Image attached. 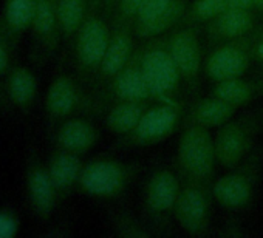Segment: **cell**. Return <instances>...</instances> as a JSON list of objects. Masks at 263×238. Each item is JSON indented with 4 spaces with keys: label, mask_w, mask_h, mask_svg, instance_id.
I'll list each match as a JSON object with an SVG mask.
<instances>
[{
    "label": "cell",
    "mask_w": 263,
    "mask_h": 238,
    "mask_svg": "<svg viewBox=\"0 0 263 238\" xmlns=\"http://www.w3.org/2000/svg\"><path fill=\"white\" fill-rule=\"evenodd\" d=\"M141 68L152 101L175 105L184 110L181 88L184 85L181 73L167 48L166 36L146 41L141 47Z\"/></svg>",
    "instance_id": "obj_1"
},
{
    "label": "cell",
    "mask_w": 263,
    "mask_h": 238,
    "mask_svg": "<svg viewBox=\"0 0 263 238\" xmlns=\"http://www.w3.org/2000/svg\"><path fill=\"white\" fill-rule=\"evenodd\" d=\"M138 161L125 163L111 156H96L84 163L76 192L90 198L113 201L121 198L141 173Z\"/></svg>",
    "instance_id": "obj_2"
},
{
    "label": "cell",
    "mask_w": 263,
    "mask_h": 238,
    "mask_svg": "<svg viewBox=\"0 0 263 238\" xmlns=\"http://www.w3.org/2000/svg\"><path fill=\"white\" fill-rule=\"evenodd\" d=\"M217 164L215 141L211 130L200 126L183 127L174 160V170L180 181L212 186Z\"/></svg>",
    "instance_id": "obj_3"
},
{
    "label": "cell",
    "mask_w": 263,
    "mask_h": 238,
    "mask_svg": "<svg viewBox=\"0 0 263 238\" xmlns=\"http://www.w3.org/2000/svg\"><path fill=\"white\" fill-rule=\"evenodd\" d=\"M212 184L214 200L231 213L246 210L254 198L263 172V144H257L237 166Z\"/></svg>",
    "instance_id": "obj_4"
},
{
    "label": "cell",
    "mask_w": 263,
    "mask_h": 238,
    "mask_svg": "<svg viewBox=\"0 0 263 238\" xmlns=\"http://www.w3.org/2000/svg\"><path fill=\"white\" fill-rule=\"evenodd\" d=\"M181 189L175 170L157 169L151 173L143 190V220L152 235L164 236L172 233L174 210Z\"/></svg>",
    "instance_id": "obj_5"
},
{
    "label": "cell",
    "mask_w": 263,
    "mask_h": 238,
    "mask_svg": "<svg viewBox=\"0 0 263 238\" xmlns=\"http://www.w3.org/2000/svg\"><path fill=\"white\" fill-rule=\"evenodd\" d=\"M263 133V105L234 114L217 129L214 136L218 164L224 169L237 166L255 146Z\"/></svg>",
    "instance_id": "obj_6"
},
{
    "label": "cell",
    "mask_w": 263,
    "mask_h": 238,
    "mask_svg": "<svg viewBox=\"0 0 263 238\" xmlns=\"http://www.w3.org/2000/svg\"><path fill=\"white\" fill-rule=\"evenodd\" d=\"M183 113V108L169 104L157 102L155 105H151L134 129L118 136L115 144H111V149L130 150L161 144L181 127Z\"/></svg>",
    "instance_id": "obj_7"
},
{
    "label": "cell",
    "mask_w": 263,
    "mask_h": 238,
    "mask_svg": "<svg viewBox=\"0 0 263 238\" xmlns=\"http://www.w3.org/2000/svg\"><path fill=\"white\" fill-rule=\"evenodd\" d=\"M111 37V27L104 16L90 13L73 39V61L78 79L88 85L93 82L105 56Z\"/></svg>",
    "instance_id": "obj_8"
},
{
    "label": "cell",
    "mask_w": 263,
    "mask_h": 238,
    "mask_svg": "<svg viewBox=\"0 0 263 238\" xmlns=\"http://www.w3.org/2000/svg\"><path fill=\"white\" fill-rule=\"evenodd\" d=\"M261 33V28H255L249 34L232 39L212 47L206 62L203 65L204 74L211 82H221L234 77H241L251 67L252 48Z\"/></svg>",
    "instance_id": "obj_9"
},
{
    "label": "cell",
    "mask_w": 263,
    "mask_h": 238,
    "mask_svg": "<svg viewBox=\"0 0 263 238\" xmlns=\"http://www.w3.org/2000/svg\"><path fill=\"white\" fill-rule=\"evenodd\" d=\"M90 94L93 99V114H105L108 107L119 101H152L141 68L140 47L132 54L125 67L105 87Z\"/></svg>",
    "instance_id": "obj_10"
},
{
    "label": "cell",
    "mask_w": 263,
    "mask_h": 238,
    "mask_svg": "<svg viewBox=\"0 0 263 238\" xmlns=\"http://www.w3.org/2000/svg\"><path fill=\"white\" fill-rule=\"evenodd\" d=\"M44 108L48 123L59 124L78 113L93 114V99L78 77L68 73H59L48 85Z\"/></svg>",
    "instance_id": "obj_11"
},
{
    "label": "cell",
    "mask_w": 263,
    "mask_h": 238,
    "mask_svg": "<svg viewBox=\"0 0 263 238\" xmlns=\"http://www.w3.org/2000/svg\"><path fill=\"white\" fill-rule=\"evenodd\" d=\"M212 186L181 183L175 203L174 220L191 236H206L212 223Z\"/></svg>",
    "instance_id": "obj_12"
},
{
    "label": "cell",
    "mask_w": 263,
    "mask_h": 238,
    "mask_svg": "<svg viewBox=\"0 0 263 238\" xmlns=\"http://www.w3.org/2000/svg\"><path fill=\"white\" fill-rule=\"evenodd\" d=\"M167 48L181 73L184 87L191 96H197L200 90L201 64V44L198 28L194 25L177 27L166 36Z\"/></svg>",
    "instance_id": "obj_13"
},
{
    "label": "cell",
    "mask_w": 263,
    "mask_h": 238,
    "mask_svg": "<svg viewBox=\"0 0 263 238\" xmlns=\"http://www.w3.org/2000/svg\"><path fill=\"white\" fill-rule=\"evenodd\" d=\"M25 187L27 200L34 216L41 221H48L59 204V196L50 176L47 163L42 161L36 150H31L27 158Z\"/></svg>",
    "instance_id": "obj_14"
},
{
    "label": "cell",
    "mask_w": 263,
    "mask_h": 238,
    "mask_svg": "<svg viewBox=\"0 0 263 238\" xmlns=\"http://www.w3.org/2000/svg\"><path fill=\"white\" fill-rule=\"evenodd\" d=\"M30 31L33 37L31 59L34 64L42 65L53 57L62 41L54 0H39Z\"/></svg>",
    "instance_id": "obj_15"
},
{
    "label": "cell",
    "mask_w": 263,
    "mask_h": 238,
    "mask_svg": "<svg viewBox=\"0 0 263 238\" xmlns=\"http://www.w3.org/2000/svg\"><path fill=\"white\" fill-rule=\"evenodd\" d=\"M134 27L135 25H121V27L111 28L110 44L101 62V67L93 82L90 84V88H91L90 93H95L101 90L102 87H105L125 67L132 54L135 53L137 48L134 44V39H135Z\"/></svg>",
    "instance_id": "obj_16"
},
{
    "label": "cell",
    "mask_w": 263,
    "mask_h": 238,
    "mask_svg": "<svg viewBox=\"0 0 263 238\" xmlns=\"http://www.w3.org/2000/svg\"><path fill=\"white\" fill-rule=\"evenodd\" d=\"M99 138L101 133L90 119L76 114L58 124L53 143L54 149L84 156L98 144Z\"/></svg>",
    "instance_id": "obj_17"
},
{
    "label": "cell",
    "mask_w": 263,
    "mask_h": 238,
    "mask_svg": "<svg viewBox=\"0 0 263 238\" xmlns=\"http://www.w3.org/2000/svg\"><path fill=\"white\" fill-rule=\"evenodd\" d=\"M257 28V16L254 11L226 8L211 22L204 24V37L209 47L243 37Z\"/></svg>",
    "instance_id": "obj_18"
},
{
    "label": "cell",
    "mask_w": 263,
    "mask_h": 238,
    "mask_svg": "<svg viewBox=\"0 0 263 238\" xmlns=\"http://www.w3.org/2000/svg\"><path fill=\"white\" fill-rule=\"evenodd\" d=\"M237 107L209 94L206 97H197L187 107H184L181 127L200 126L204 129H218L226 124L229 119L237 113Z\"/></svg>",
    "instance_id": "obj_19"
},
{
    "label": "cell",
    "mask_w": 263,
    "mask_h": 238,
    "mask_svg": "<svg viewBox=\"0 0 263 238\" xmlns=\"http://www.w3.org/2000/svg\"><path fill=\"white\" fill-rule=\"evenodd\" d=\"M4 85L11 105L24 114H28L39 94V81L36 73L28 65L14 64L4 77Z\"/></svg>",
    "instance_id": "obj_20"
},
{
    "label": "cell",
    "mask_w": 263,
    "mask_h": 238,
    "mask_svg": "<svg viewBox=\"0 0 263 238\" xmlns=\"http://www.w3.org/2000/svg\"><path fill=\"white\" fill-rule=\"evenodd\" d=\"M50 176L59 196V203L65 201L78 187V181L84 167L82 156L54 149L47 161Z\"/></svg>",
    "instance_id": "obj_21"
},
{
    "label": "cell",
    "mask_w": 263,
    "mask_h": 238,
    "mask_svg": "<svg viewBox=\"0 0 263 238\" xmlns=\"http://www.w3.org/2000/svg\"><path fill=\"white\" fill-rule=\"evenodd\" d=\"M39 0H5L0 13V31L16 47L31 30Z\"/></svg>",
    "instance_id": "obj_22"
},
{
    "label": "cell",
    "mask_w": 263,
    "mask_h": 238,
    "mask_svg": "<svg viewBox=\"0 0 263 238\" xmlns=\"http://www.w3.org/2000/svg\"><path fill=\"white\" fill-rule=\"evenodd\" d=\"M209 94H214L237 108L246 107L263 96V76L258 79H245L241 76L215 82Z\"/></svg>",
    "instance_id": "obj_23"
},
{
    "label": "cell",
    "mask_w": 263,
    "mask_h": 238,
    "mask_svg": "<svg viewBox=\"0 0 263 238\" xmlns=\"http://www.w3.org/2000/svg\"><path fill=\"white\" fill-rule=\"evenodd\" d=\"M151 107L149 101H119L108 107L104 116V124L108 132L122 136L134 129L143 114Z\"/></svg>",
    "instance_id": "obj_24"
},
{
    "label": "cell",
    "mask_w": 263,
    "mask_h": 238,
    "mask_svg": "<svg viewBox=\"0 0 263 238\" xmlns=\"http://www.w3.org/2000/svg\"><path fill=\"white\" fill-rule=\"evenodd\" d=\"M186 8H187V2L186 0H180V2L172 5L169 10L163 11L157 17H154L147 22L135 24V27H134L135 37H138L140 41H149L154 37L164 36L171 30H175L180 25L181 17L184 16Z\"/></svg>",
    "instance_id": "obj_25"
},
{
    "label": "cell",
    "mask_w": 263,
    "mask_h": 238,
    "mask_svg": "<svg viewBox=\"0 0 263 238\" xmlns=\"http://www.w3.org/2000/svg\"><path fill=\"white\" fill-rule=\"evenodd\" d=\"M56 11L62 33V41L65 42L74 39L79 28L90 14L87 0H58Z\"/></svg>",
    "instance_id": "obj_26"
},
{
    "label": "cell",
    "mask_w": 263,
    "mask_h": 238,
    "mask_svg": "<svg viewBox=\"0 0 263 238\" xmlns=\"http://www.w3.org/2000/svg\"><path fill=\"white\" fill-rule=\"evenodd\" d=\"M110 223L113 233L121 238H149L152 236L151 229L143 218H138L128 209H118L110 212Z\"/></svg>",
    "instance_id": "obj_27"
},
{
    "label": "cell",
    "mask_w": 263,
    "mask_h": 238,
    "mask_svg": "<svg viewBox=\"0 0 263 238\" xmlns=\"http://www.w3.org/2000/svg\"><path fill=\"white\" fill-rule=\"evenodd\" d=\"M226 8L228 0H194L191 5H187L178 27H197L201 24H208Z\"/></svg>",
    "instance_id": "obj_28"
},
{
    "label": "cell",
    "mask_w": 263,
    "mask_h": 238,
    "mask_svg": "<svg viewBox=\"0 0 263 238\" xmlns=\"http://www.w3.org/2000/svg\"><path fill=\"white\" fill-rule=\"evenodd\" d=\"M144 2L146 0H119L110 17V27L115 28L121 25H135Z\"/></svg>",
    "instance_id": "obj_29"
},
{
    "label": "cell",
    "mask_w": 263,
    "mask_h": 238,
    "mask_svg": "<svg viewBox=\"0 0 263 238\" xmlns=\"http://www.w3.org/2000/svg\"><path fill=\"white\" fill-rule=\"evenodd\" d=\"M21 230V218L11 207H0V238H14Z\"/></svg>",
    "instance_id": "obj_30"
},
{
    "label": "cell",
    "mask_w": 263,
    "mask_h": 238,
    "mask_svg": "<svg viewBox=\"0 0 263 238\" xmlns=\"http://www.w3.org/2000/svg\"><path fill=\"white\" fill-rule=\"evenodd\" d=\"M16 50L17 47L0 31V77H5L14 67Z\"/></svg>",
    "instance_id": "obj_31"
},
{
    "label": "cell",
    "mask_w": 263,
    "mask_h": 238,
    "mask_svg": "<svg viewBox=\"0 0 263 238\" xmlns=\"http://www.w3.org/2000/svg\"><path fill=\"white\" fill-rule=\"evenodd\" d=\"M177 2H180V0H146L135 24L147 22V21L157 17L158 14H161L163 11H166L172 5H175Z\"/></svg>",
    "instance_id": "obj_32"
},
{
    "label": "cell",
    "mask_w": 263,
    "mask_h": 238,
    "mask_svg": "<svg viewBox=\"0 0 263 238\" xmlns=\"http://www.w3.org/2000/svg\"><path fill=\"white\" fill-rule=\"evenodd\" d=\"M218 235L220 236H228V238H238V236H245L246 232L243 230V226L240 224V221L235 216H229L224 221V224H223L221 230L218 232Z\"/></svg>",
    "instance_id": "obj_33"
},
{
    "label": "cell",
    "mask_w": 263,
    "mask_h": 238,
    "mask_svg": "<svg viewBox=\"0 0 263 238\" xmlns=\"http://www.w3.org/2000/svg\"><path fill=\"white\" fill-rule=\"evenodd\" d=\"M228 8L255 11V0H228Z\"/></svg>",
    "instance_id": "obj_34"
},
{
    "label": "cell",
    "mask_w": 263,
    "mask_h": 238,
    "mask_svg": "<svg viewBox=\"0 0 263 238\" xmlns=\"http://www.w3.org/2000/svg\"><path fill=\"white\" fill-rule=\"evenodd\" d=\"M252 57H254V61L263 64V30H261V33H260V36H258L254 48H252Z\"/></svg>",
    "instance_id": "obj_35"
},
{
    "label": "cell",
    "mask_w": 263,
    "mask_h": 238,
    "mask_svg": "<svg viewBox=\"0 0 263 238\" xmlns=\"http://www.w3.org/2000/svg\"><path fill=\"white\" fill-rule=\"evenodd\" d=\"M119 4V0H105L104 2V7H102V16L108 21L116 8V5Z\"/></svg>",
    "instance_id": "obj_36"
},
{
    "label": "cell",
    "mask_w": 263,
    "mask_h": 238,
    "mask_svg": "<svg viewBox=\"0 0 263 238\" xmlns=\"http://www.w3.org/2000/svg\"><path fill=\"white\" fill-rule=\"evenodd\" d=\"M10 108H13V105H11L8 96H7L4 82H0V110H10Z\"/></svg>",
    "instance_id": "obj_37"
},
{
    "label": "cell",
    "mask_w": 263,
    "mask_h": 238,
    "mask_svg": "<svg viewBox=\"0 0 263 238\" xmlns=\"http://www.w3.org/2000/svg\"><path fill=\"white\" fill-rule=\"evenodd\" d=\"M104 2H105V0H87L88 8H90V13H99V11L102 13Z\"/></svg>",
    "instance_id": "obj_38"
},
{
    "label": "cell",
    "mask_w": 263,
    "mask_h": 238,
    "mask_svg": "<svg viewBox=\"0 0 263 238\" xmlns=\"http://www.w3.org/2000/svg\"><path fill=\"white\" fill-rule=\"evenodd\" d=\"M255 11L263 13V0H255Z\"/></svg>",
    "instance_id": "obj_39"
},
{
    "label": "cell",
    "mask_w": 263,
    "mask_h": 238,
    "mask_svg": "<svg viewBox=\"0 0 263 238\" xmlns=\"http://www.w3.org/2000/svg\"><path fill=\"white\" fill-rule=\"evenodd\" d=\"M54 2H58V0H54Z\"/></svg>",
    "instance_id": "obj_40"
}]
</instances>
